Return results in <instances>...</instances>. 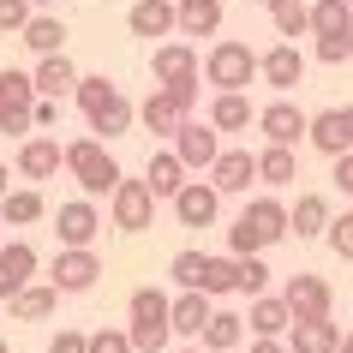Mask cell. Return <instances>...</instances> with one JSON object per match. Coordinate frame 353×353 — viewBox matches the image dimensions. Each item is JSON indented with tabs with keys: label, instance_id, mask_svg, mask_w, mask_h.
Listing matches in <instances>:
<instances>
[{
	"label": "cell",
	"instance_id": "cell-1",
	"mask_svg": "<svg viewBox=\"0 0 353 353\" xmlns=\"http://www.w3.org/2000/svg\"><path fill=\"white\" fill-rule=\"evenodd\" d=\"M288 234H294V204H281V198L263 192V198H252L240 210V222L228 228V258H263Z\"/></svg>",
	"mask_w": 353,
	"mask_h": 353
},
{
	"label": "cell",
	"instance_id": "cell-2",
	"mask_svg": "<svg viewBox=\"0 0 353 353\" xmlns=\"http://www.w3.org/2000/svg\"><path fill=\"white\" fill-rule=\"evenodd\" d=\"M66 174L84 186V198H114V186L126 180L102 138H72V144H66Z\"/></svg>",
	"mask_w": 353,
	"mask_h": 353
},
{
	"label": "cell",
	"instance_id": "cell-3",
	"mask_svg": "<svg viewBox=\"0 0 353 353\" xmlns=\"http://www.w3.org/2000/svg\"><path fill=\"white\" fill-rule=\"evenodd\" d=\"M258 66H263V54H252V42H234V37H222L204 54V78L216 84V96H245V84L263 78Z\"/></svg>",
	"mask_w": 353,
	"mask_h": 353
},
{
	"label": "cell",
	"instance_id": "cell-4",
	"mask_svg": "<svg viewBox=\"0 0 353 353\" xmlns=\"http://www.w3.org/2000/svg\"><path fill=\"white\" fill-rule=\"evenodd\" d=\"M258 132H263V144L294 150L299 138H312V114L299 108V102H288V96H276V102H263V108H258Z\"/></svg>",
	"mask_w": 353,
	"mask_h": 353
},
{
	"label": "cell",
	"instance_id": "cell-5",
	"mask_svg": "<svg viewBox=\"0 0 353 353\" xmlns=\"http://www.w3.org/2000/svg\"><path fill=\"white\" fill-rule=\"evenodd\" d=\"M108 216L120 234H144L150 222H156V192H150V180H120L108 198Z\"/></svg>",
	"mask_w": 353,
	"mask_h": 353
},
{
	"label": "cell",
	"instance_id": "cell-6",
	"mask_svg": "<svg viewBox=\"0 0 353 353\" xmlns=\"http://www.w3.org/2000/svg\"><path fill=\"white\" fill-rule=\"evenodd\" d=\"M54 234H60V252H90L96 234H102V210H96V198L60 204L54 210Z\"/></svg>",
	"mask_w": 353,
	"mask_h": 353
},
{
	"label": "cell",
	"instance_id": "cell-7",
	"mask_svg": "<svg viewBox=\"0 0 353 353\" xmlns=\"http://www.w3.org/2000/svg\"><path fill=\"white\" fill-rule=\"evenodd\" d=\"M150 78H156V90H180V84H204V66L192 54V42H156Z\"/></svg>",
	"mask_w": 353,
	"mask_h": 353
},
{
	"label": "cell",
	"instance_id": "cell-8",
	"mask_svg": "<svg viewBox=\"0 0 353 353\" xmlns=\"http://www.w3.org/2000/svg\"><path fill=\"white\" fill-rule=\"evenodd\" d=\"M281 299L294 305V323H312V317H330V305H335L330 281H323V276H312V270H299V276H288Z\"/></svg>",
	"mask_w": 353,
	"mask_h": 353
},
{
	"label": "cell",
	"instance_id": "cell-9",
	"mask_svg": "<svg viewBox=\"0 0 353 353\" xmlns=\"http://www.w3.org/2000/svg\"><path fill=\"white\" fill-rule=\"evenodd\" d=\"M174 156H180L192 174H210V168H216V156H222V138H216V126H210V120H186V126H180V138H174Z\"/></svg>",
	"mask_w": 353,
	"mask_h": 353
},
{
	"label": "cell",
	"instance_id": "cell-10",
	"mask_svg": "<svg viewBox=\"0 0 353 353\" xmlns=\"http://www.w3.org/2000/svg\"><path fill=\"white\" fill-rule=\"evenodd\" d=\"M96 276H102L96 252H54V270H48V281H54L60 294H90Z\"/></svg>",
	"mask_w": 353,
	"mask_h": 353
},
{
	"label": "cell",
	"instance_id": "cell-11",
	"mask_svg": "<svg viewBox=\"0 0 353 353\" xmlns=\"http://www.w3.org/2000/svg\"><path fill=\"white\" fill-rule=\"evenodd\" d=\"M30 276H37V245H30V240L0 245V299H6V305L30 288Z\"/></svg>",
	"mask_w": 353,
	"mask_h": 353
},
{
	"label": "cell",
	"instance_id": "cell-12",
	"mask_svg": "<svg viewBox=\"0 0 353 353\" xmlns=\"http://www.w3.org/2000/svg\"><path fill=\"white\" fill-rule=\"evenodd\" d=\"M216 210H222V192L210 186V180H186V192L174 198V222L180 228H210Z\"/></svg>",
	"mask_w": 353,
	"mask_h": 353
},
{
	"label": "cell",
	"instance_id": "cell-13",
	"mask_svg": "<svg viewBox=\"0 0 353 353\" xmlns=\"http://www.w3.org/2000/svg\"><path fill=\"white\" fill-rule=\"evenodd\" d=\"M126 30L132 37H168V30H180V0H132L126 12Z\"/></svg>",
	"mask_w": 353,
	"mask_h": 353
},
{
	"label": "cell",
	"instance_id": "cell-14",
	"mask_svg": "<svg viewBox=\"0 0 353 353\" xmlns=\"http://www.w3.org/2000/svg\"><path fill=\"white\" fill-rule=\"evenodd\" d=\"M258 72H263V84H270L276 96H288L299 78H305V54H299L294 42H276V48H263V66H258Z\"/></svg>",
	"mask_w": 353,
	"mask_h": 353
},
{
	"label": "cell",
	"instance_id": "cell-15",
	"mask_svg": "<svg viewBox=\"0 0 353 353\" xmlns=\"http://www.w3.org/2000/svg\"><path fill=\"white\" fill-rule=\"evenodd\" d=\"M60 168H66V144L42 138V132L19 144V174H24V180H54Z\"/></svg>",
	"mask_w": 353,
	"mask_h": 353
},
{
	"label": "cell",
	"instance_id": "cell-16",
	"mask_svg": "<svg viewBox=\"0 0 353 353\" xmlns=\"http://www.w3.org/2000/svg\"><path fill=\"white\" fill-rule=\"evenodd\" d=\"M252 341H281V335L294 330V305L281 294H263V299H252Z\"/></svg>",
	"mask_w": 353,
	"mask_h": 353
},
{
	"label": "cell",
	"instance_id": "cell-17",
	"mask_svg": "<svg viewBox=\"0 0 353 353\" xmlns=\"http://www.w3.org/2000/svg\"><path fill=\"white\" fill-rule=\"evenodd\" d=\"M138 120H144V132H156V138H180V126H186L192 114L180 108L168 90H150L144 102H138Z\"/></svg>",
	"mask_w": 353,
	"mask_h": 353
},
{
	"label": "cell",
	"instance_id": "cell-18",
	"mask_svg": "<svg viewBox=\"0 0 353 353\" xmlns=\"http://www.w3.org/2000/svg\"><path fill=\"white\" fill-rule=\"evenodd\" d=\"M186 174H192V168L180 162L174 150H150V162H144V180H150V192H156V198H168V204H174V198L186 192Z\"/></svg>",
	"mask_w": 353,
	"mask_h": 353
},
{
	"label": "cell",
	"instance_id": "cell-19",
	"mask_svg": "<svg viewBox=\"0 0 353 353\" xmlns=\"http://www.w3.org/2000/svg\"><path fill=\"white\" fill-rule=\"evenodd\" d=\"M252 180H258V156L252 150H222L216 168H210V186L216 192H252Z\"/></svg>",
	"mask_w": 353,
	"mask_h": 353
},
{
	"label": "cell",
	"instance_id": "cell-20",
	"mask_svg": "<svg viewBox=\"0 0 353 353\" xmlns=\"http://www.w3.org/2000/svg\"><path fill=\"white\" fill-rule=\"evenodd\" d=\"M126 317H132V330H174V299L162 288H138L126 299Z\"/></svg>",
	"mask_w": 353,
	"mask_h": 353
},
{
	"label": "cell",
	"instance_id": "cell-21",
	"mask_svg": "<svg viewBox=\"0 0 353 353\" xmlns=\"http://www.w3.org/2000/svg\"><path fill=\"white\" fill-rule=\"evenodd\" d=\"M305 144L317 150V156H347L353 150V138H347V114L341 108H323V114H312V138H305Z\"/></svg>",
	"mask_w": 353,
	"mask_h": 353
},
{
	"label": "cell",
	"instance_id": "cell-22",
	"mask_svg": "<svg viewBox=\"0 0 353 353\" xmlns=\"http://www.w3.org/2000/svg\"><path fill=\"white\" fill-rule=\"evenodd\" d=\"M132 120H138V102L114 90L108 102H102V108L90 114V138H102V144H108V138H126V132H132Z\"/></svg>",
	"mask_w": 353,
	"mask_h": 353
},
{
	"label": "cell",
	"instance_id": "cell-23",
	"mask_svg": "<svg viewBox=\"0 0 353 353\" xmlns=\"http://www.w3.org/2000/svg\"><path fill=\"white\" fill-rule=\"evenodd\" d=\"M78 66L66 54H48V60H37V90L48 96V102H66V96H78Z\"/></svg>",
	"mask_w": 353,
	"mask_h": 353
},
{
	"label": "cell",
	"instance_id": "cell-24",
	"mask_svg": "<svg viewBox=\"0 0 353 353\" xmlns=\"http://www.w3.org/2000/svg\"><path fill=\"white\" fill-rule=\"evenodd\" d=\"M24 48L37 60H48V54H66V24H60V12H37V19L24 24Z\"/></svg>",
	"mask_w": 353,
	"mask_h": 353
},
{
	"label": "cell",
	"instance_id": "cell-25",
	"mask_svg": "<svg viewBox=\"0 0 353 353\" xmlns=\"http://www.w3.org/2000/svg\"><path fill=\"white\" fill-rule=\"evenodd\" d=\"M288 347L294 353H341V330H335V317H312V323L288 330Z\"/></svg>",
	"mask_w": 353,
	"mask_h": 353
},
{
	"label": "cell",
	"instance_id": "cell-26",
	"mask_svg": "<svg viewBox=\"0 0 353 353\" xmlns=\"http://www.w3.org/2000/svg\"><path fill=\"white\" fill-rule=\"evenodd\" d=\"M330 198L323 192H299V204H294V234L299 240H330Z\"/></svg>",
	"mask_w": 353,
	"mask_h": 353
},
{
	"label": "cell",
	"instance_id": "cell-27",
	"mask_svg": "<svg viewBox=\"0 0 353 353\" xmlns=\"http://www.w3.org/2000/svg\"><path fill=\"white\" fill-rule=\"evenodd\" d=\"M42 216H48V198H42L37 186H19V192L0 198V222L6 228H30V222H42Z\"/></svg>",
	"mask_w": 353,
	"mask_h": 353
},
{
	"label": "cell",
	"instance_id": "cell-28",
	"mask_svg": "<svg viewBox=\"0 0 353 353\" xmlns=\"http://www.w3.org/2000/svg\"><path fill=\"white\" fill-rule=\"evenodd\" d=\"M54 305H60L54 281H30V288L12 299V317H19V323H42V317H54Z\"/></svg>",
	"mask_w": 353,
	"mask_h": 353
},
{
	"label": "cell",
	"instance_id": "cell-29",
	"mask_svg": "<svg viewBox=\"0 0 353 353\" xmlns=\"http://www.w3.org/2000/svg\"><path fill=\"white\" fill-rule=\"evenodd\" d=\"M240 341H245V317L240 312H216V317H210V330L198 335V347H204V353H234Z\"/></svg>",
	"mask_w": 353,
	"mask_h": 353
},
{
	"label": "cell",
	"instance_id": "cell-30",
	"mask_svg": "<svg viewBox=\"0 0 353 353\" xmlns=\"http://www.w3.org/2000/svg\"><path fill=\"white\" fill-rule=\"evenodd\" d=\"M258 180H263V186H294V180H299V156H294V150H281V144H263L258 150Z\"/></svg>",
	"mask_w": 353,
	"mask_h": 353
},
{
	"label": "cell",
	"instance_id": "cell-31",
	"mask_svg": "<svg viewBox=\"0 0 353 353\" xmlns=\"http://www.w3.org/2000/svg\"><path fill=\"white\" fill-rule=\"evenodd\" d=\"M222 30V0H180V37H216Z\"/></svg>",
	"mask_w": 353,
	"mask_h": 353
},
{
	"label": "cell",
	"instance_id": "cell-32",
	"mask_svg": "<svg viewBox=\"0 0 353 353\" xmlns=\"http://www.w3.org/2000/svg\"><path fill=\"white\" fill-rule=\"evenodd\" d=\"M210 317H216L210 294H180V299H174V335H204Z\"/></svg>",
	"mask_w": 353,
	"mask_h": 353
},
{
	"label": "cell",
	"instance_id": "cell-33",
	"mask_svg": "<svg viewBox=\"0 0 353 353\" xmlns=\"http://www.w3.org/2000/svg\"><path fill=\"white\" fill-rule=\"evenodd\" d=\"M37 102H42L37 72H19V66L0 72V108H30V114H37Z\"/></svg>",
	"mask_w": 353,
	"mask_h": 353
},
{
	"label": "cell",
	"instance_id": "cell-34",
	"mask_svg": "<svg viewBox=\"0 0 353 353\" xmlns=\"http://www.w3.org/2000/svg\"><path fill=\"white\" fill-rule=\"evenodd\" d=\"M312 37H353L347 0H312Z\"/></svg>",
	"mask_w": 353,
	"mask_h": 353
},
{
	"label": "cell",
	"instance_id": "cell-35",
	"mask_svg": "<svg viewBox=\"0 0 353 353\" xmlns=\"http://www.w3.org/2000/svg\"><path fill=\"white\" fill-rule=\"evenodd\" d=\"M270 24H276V37H305L312 30V0H270Z\"/></svg>",
	"mask_w": 353,
	"mask_h": 353
},
{
	"label": "cell",
	"instance_id": "cell-36",
	"mask_svg": "<svg viewBox=\"0 0 353 353\" xmlns=\"http://www.w3.org/2000/svg\"><path fill=\"white\" fill-rule=\"evenodd\" d=\"M252 120H258V114H252L245 96H216V102H210V126L216 132H245Z\"/></svg>",
	"mask_w": 353,
	"mask_h": 353
},
{
	"label": "cell",
	"instance_id": "cell-37",
	"mask_svg": "<svg viewBox=\"0 0 353 353\" xmlns=\"http://www.w3.org/2000/svg\"><path fill=\"white\" fill-rule=\"evenodd\" d=\"M204 270H210L204 252H174V263H168V276H174L180 294H204Z\"/></svg>",
	"mask_w": 353,
	"mask_h": 353
},
{
	"label": "cell",
	"instance_id": "cell-38",
	"mask_svg": "<svg viewBox=\"0 0 353 353\" xmlns=\"http://www.w3.org/2000/svg\"><path fill=\"white\" fill-rule=\"evenodd\" d=\"M204 294H210V299L240 294V258H210V270H204Z\"/></svg>",
	"mask_w": 353,
	"mask_h": 353
},
{
	"label": "cell",
	"instance_id": "cell-39",
	"mask_svg": "<svg viewBox=\"0 0 353 353\" xmlns=\"http://www.w3.org/2000/svg\"><path fill=\"white\" fill-rule=\"evenodd\" d=\"M108 96H114V84H108V78H102V72H90V78H78V96H72V102H78V108H84V120H90V114L102 108Z\"/></svg>",
	"mask_w": 353,
	"mask_h": 353
},
{
	"label": "cell",
	"instance_id": "cell-40",
	"mask_svg": "<svg viewBox=\"0 0 353 353\" xmlns=\"http://www.w3.org/2000/svg\"><path fill=\"white\" fill-rule=\"evenodd\" d=\"M240 294L245 299H263V294H270V263H263V258H240Z\"/></svg>",
	"mask_w": 353,
	"mask_h": 353
},
{
	"label": "cell",
	"instance_id": "cell-41",
	"mask_svg": "<svg viewBox=\"0 0 353 353\" xmlns=\"http://www.w3.org/2000/svg\"><path fill=\"white\" fill-rule=\"evenodd\" d=\"M37 19L30 0H0V37H24V24Z\"/></svg>",
	"mask_w": 353,
	"mask_h": 353
},
{
	"label": "cell",
	"instance_id": "cell-42",
	"mask_svg": "<svg viewBox=\"0 0 353 353\" xmlns=\"http://www.w3.org/2000/svg\"><path fill=\"white\" fill-rule=\"evenodd\" d=\"M312 60H323V66H347V60H353V37H317L312 42Z\"/></svg>",
	"mask_w": 353,
	"mask_h": 353
},
{
	"label": "cell",
	"instance_id": "cell-43",
	"mask_svg": "<svg viewBox=\"0 0 353 353\" xmlns=\"http://www.w3.org/2000/svg\"><path fill=\"white\" fill-rule=\"evenodd\" d=\"M330 252H335L341 263H353V210L330 222Z\"/></svg>",
	"mask_w": 353,
	"mask_h": 353
},
{
	"label": "cell",
	"instance_id": "cell-44",
	"mask_svg": "<svg viewBox=\"0 0 353 353\" xmlns=\"http://www.w3.org/2000/svg\"><path fill=\"white\" fill-rule=\"evenodd\" d=\"M90 353H138V347H132V330H96Z\"/></svg>",
	"mask_w": 353,
	"mask_h": 353
},
{
	"label": "cell",
	"instance_id": "cell-45",
	"mask_svg": "<svg viewBox=\"0 0 353 353\" xmlns=\"http://www.w3.org/2000/svg\"><path fill=\"white\" fill-rule=\"evenodd\" d=\"M48 353H90V335H78V330H54V335H48Z\"/></svg>",
	"mask_w": 353,
	"mask_h": 353
},
{
	"label": "cell",
	"instance_id": "cell-46",
	"mask_svg": "<svg viewBox=\"0 0 353 353\" xmlns=\"http://www.w3.org/2000/svg\"><path fill=\"white\" fill-rule=\"evenodd\" d=\"M330 180H335V192H347V198H353V150H347V156H335Z\"/></svg>",
	"mask_w": 353,
	"mask_h": 353
},
{
	"label": "cell",
	"instance_id": "cell-47",
	"mask_svg": "<svg viewBox=\"0 0 353 353\" xmlns=\"http://www.w3.org/2000/svg\"><path fill=\"white\" fill-rule=\"evenodd\" d=\"M48 126H60V102L42 96V102H37V132H48Z\"/></svg>",
	"mask_w": 353,
	"mask_h": 353
},
{
	"label": "cell",
	"instance_id": "cell-48",
	"mask_svg": "<svg viewBox=\"0 0 353 353\" xmlns=\"http://www.w3.org/2000/svg\"><path fill=\"white\" fill-rule=\"evenodd\" d=\"M252 353H294L288 341H252Z\"/></svg>",
	"mask_w": 353,
	"mask_h": 353
},
{
	"label": "cell",
	"instance_id": "cell-49",
	"mask_svg": "<svg viewBox=\"0 0 353 353\" xmlns=\"http://www.w3.org/2000/svg\"><path fill=\"white\" fill-rule=\"evenodd\" d=\"M6 192H12V168L0 162V198H6Z\"/></svg>",
	"mask_w": 353,
	"mask_h": 353
},
{
	"label": "cell",
	"instance_id": "cell-50",
	"mask_svg": "<svg viewBox=\"0 0 353 353\" xmlns=\"http://www.w3.org/2000/svg\"><path fill=\"white\" fill-rule=\"evenodd\" d=\"M30 6H37V12H48V6H60V0H30Z\"/></svg>",
	"mask_w": 353,
	"mask_h": 353
},
{
	"label": "cell",
	"instance_id": "cell-51",
	"mask_svg": "<svg viewBox=\"0 0 353 353\" xmlns=\"http://www.w3.org/2000/svg\"><path fill=\"white\" fill-rule=\"evenodd\" d=\"M341 353H353V330H347V335H341Z\"/></svg>",
	"mask_w": 353,
	"mask_h": 353
},
{
	"label": "cell",
	"instance_id": "cell-52",
	"mask_svg": "<svg viewBox=\"0 0 353 353\" xmlns=\"http://www.w3.org/2000/svg\"><path fill=\"white\" fill-rule=\"evenodd\" d=\"M341 114H347V138H353V108H341Z\"/></svg>",
	"mask_w": 353,
	"mask_h": 353
},
{
	"label": "cell",
	"instance_id": "cell-53",
	"mask_svg": "<svg viewBox=\"0 0 353 353\" xmlns=\"http://www.w3.org/2000/svg\"><path fill=\"white\" fill-rule=\"evenodd\" d=\"M180 353H204V347H180Z\"/></svg>",
	"mask_w": 353,
	"mask_h": 353
},
{
	"label": "cell",
	"instance_id": "cell-54",
	"mask_svg": "<svg viewBox=\"0 0 353 353\" xmlns=\"http://www.w3.org/2000/svg\"><path fill=\"white\" fill-rule=\"evenodd\" d=\"M0 353H12V347H6V341H0Z\"/></svg>",
	"mask_w": 353,
	"mask_h": 353
},
{
	"label": "cell",
	"instance_id": "cell-55",
	"mask_svg": "<svg viewBox=\"0 0 353 353\" xmlns=\"http://www.w3.org/2000/svg\"><path fill=\"white\" fill-rule=\"evenodd\" d=\"M245 6H252V0H245ZM263 6H270V0H263Z\"/></svg>",
	"mask_w": 353,
	"mask_h": 353
},
{
	"label": "cell",
	"instance_id": "cell-56",
	"mask_svg": "<svg viewBox=\"0 0 353 353\" xmlns=\"http://www.w3.org/2000/svg\"><path fill=\"white\" fill-rule=\"evenodd\" d=\"M0 245H6V240H0Z\"/></svg>",
	"mask_w": 353,
	"mask_h": 353
},
{
	"label": "cell",
	"instance_id": "cell-57",
	"mask_svg": "<svg viewBox=\"0 0 353 353\" xmlns=\"http://www.w3.org/2000/svg\"><path fill=\"white\" fill-rule=\"evenodd\" d=\"M347 6H353V0H347Z\"/></svg>",
	"mask_w": 353,
	"mask_h": 353
}]
</instances>
